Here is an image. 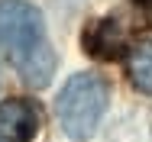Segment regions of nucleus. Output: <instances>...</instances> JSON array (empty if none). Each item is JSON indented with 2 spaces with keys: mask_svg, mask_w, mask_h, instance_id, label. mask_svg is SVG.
Here are the masks:
<instances>
[{
  "mask_svg": "<svg viewBox=\"0 0 152 142\" xmlns=\"http://www.w3.org/2000/svg\"><path fill=\"white\" fill-rule=\"evenodd\" d=\"M0 49L29 87H45L55 74V49L45 20L29 0H0Z\"/></svg>",
  "mask_w": 152,
  "mask_h": 142,
  "instance_id": "1",
  "label": "nucleus"
},
{
  "mask_svg": "<svg viewBox=\"0 0 152 142\" xmlns=\"http://www.w3.org/2000/svg\"><path fill=\"white\" fill-rule=\"evenodd\" d=\"M107 103H110L107 81L94 71H78L65 81V87L55 97L58 126L75 142L91 139L97 133V126H100V119H104V113H107Z\"/></svg>",
  "mask_w": 152,
  "mask_h": 142,
  "instance_id": "2",
  "label": "nucleus"
},
{
  "mask_svg": "<svg viewBox=\"0 0 152 142\" xmlns=\"http://www.w3.org/2000/svg\"><path fill=\"white\" fill-rule=\"evenodd\" d=\"M42 126L39 107L26 97L0 100V142H32Z\"/></svg>",
  "mask_w": 152,
  "mask_h": 142,
  "instance_id": "3",
  "label": "nucleus"
},
{
  "mask_svg": "<svg viewBox=\"0 0 152 142\" xmlns=\"http://www.w3.org/2000/svg\"><path fill=\"white\" fill-rule=\"evenodd\" d=\"M84 49L97 58H117L123 49V32L113 20H97L84 32Z\"/></svg>",
  "mask_w": 152,
  "mask_h": 142,
  "instance_id": "4",
  "label": "nucleus"
},
{
  "mask_svg": "<svg viewBox=\"0 0 152 142\" xmlns=\"http://www.w3.org/2000/svg\"><path fill=\"white\" fill-rule=\"evenodd\" d=\"M126 74L133 87L139 94H149L152 97V39H142L136 45H129L126 52Z\"/></svg>",
  "mask_w": 152,
  "mask_h": 142,
  "instance_id": "5",
  "label": "nucleus"
}]
</instances>
